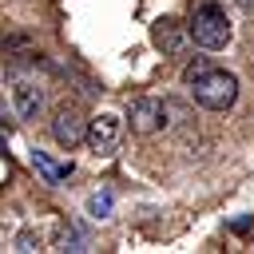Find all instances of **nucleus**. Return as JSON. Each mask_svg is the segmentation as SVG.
I'll return each mask as SVG.
<instances>
[{
  "label": "nucleus",
  "mask_w": 254,
  "mask_h": 254,
  "mask_svg": "<svg viewBox=\"0 0 254 254\" xmlns=\"http://www.w3.org/2000/svg\"><path fill=\"white\" fill-rule=\"evenodd\" d=\"M187 36L190 44H198L202 52H222L230 40H234V28H230V16L218 8V4H198L187 20Z\"/></svg>",
  "instance_id": "f257e3e1"
},
{
  "label": "nucleus",
  "mask_w": 254,
  "mask_h": 254,
  "mask_svg": "<svg viewBox=\"0 0 254 254\" xmlns=\"http://www.w3.org/2000/svg\"><path fill=\"white\" fill-rule=\"evenodd\" d=\"M190 95L206 111H230L238 103V75L234 71H222V67H210V71H202L190 83Z\"/></svg>",
  "instance_id": "f03ea898"
},
{
  "label": "nucleus",
  "mask_w": 254,
  "mask_h": 254,
  "mask_svg": "<svg viewBox=\"0 0 254 254\" xmlns=\"http://www.w3.org/2000/svg\"><path fill=\"white\" fill-rule=\"evenodd\" d=\"M52 139H56L64 151L87 143V119L79 115V107H67V103H64V107L52 115Z\"/></svg>",
  "instance_id": "7ed1b4c3"
},
{
  "label": "nucleus",
  "mask_w": 254,
  "mask_h": 254,
  "mask_svg": "<svg viewBox=\"0 0 254 254\" xmlns=\"http://www.w3.org/2000/svg\"><path fill=\"white\" fill-rule=\"evenodd\" d=\"M12 107H16V115L24 123L40 119V111H44V87L36 79H28V75H12Z\"/></svg>",
  "instance_id": "20e7f679"
},
{
  "label": "nucleus",
  "mask_w": 254,
  "mask_h": 254,
  "mask_svg": "<svg viewBox=\"0 0 254 254\" xmlns=\"http://www.w3.org/2000/svg\"><path fill=\"white\" fill-rule=\"evenodd\" d=\"M115 143H119V115L99 111L95 119H87V147L95 155H111Z\"/></svg>",
  "instance_id": "39448f33"
},
{
  "label": "nucleus",
  "mask_w": 254,
  "mask_h": 254,
  "mask_svg": "<svg viewBox=\"0 0 254 254\" xmlns=\"http://www.w3.org/2000/svg\"><path fill=\"white\" fill-rule=\"evenodd\" d=\"M167 103L163 99H151V95H143V99H135L131 103V131H139V135H155L167 119Z\"/></svg>",
  "instance_id": "423d86ee"
},
{
  "label": "nucleus",
  "mask_w": 254,
  "mask_h": 254,
  "mask_svg": "<svg viewBox=\"0 0 254 254\" xmlns=\"http://www.w3.org/2000/svg\"><path fill=\"white\" fill-rule=\"evenodd\" d=\"M28 159H32V171H36V175H40L48 187H60V183L71 175V163H56V159H52L48 151H40V147H36Z\"/></svg>",
  "instance_id": "0eeeda50"
},
{
  "label": "nucleus",
  "mask_w": 254,
  "mask_h": 254,
  "mask_svg": "<svg viewBox=\"0 0 254 254\" xmlns=\"http://www.w3.org/2000/svg\"><path fill=\"white\" fill-rule=\"evenodd\" d=\"M187 40H190V36H183L175 20H159V24H155V44H159L167 56H183V52H187Z\"/></svg>",
  "instance_id": "6e6552de"
},
{
  "label": "nucleus",
  "mask_w": 254,
  "mask_h": 254,
  "mask_svg": "<svg viewBox=\"0 0 254 254\" xmlns=\"http://www.w3.org/2000/svg\"><path fill=\"white\" fill-rule=\"evenodd\" d=\"M87 214H91V218H111V194H107V190H95V194L87 198Z\"/></svg>",
  "instance_id": "1a4fd4ad"
},
{
  "label": "nucleus",
  "mask_w": 254,
  "mask_h": 254,
  "mask_svg": "<svg viewBox=\"0 0 254 254\" xmlns=\"http://www.w3.org/2000/svg\"><path fill=\"white\" fill-rule=\"evenodd\" d=\"M202 71H210V64H206V56H194V60H190V64L183 67V83L190 87V83H194V79H198Z\"/></svg>",
  "instance_id": "9d476101"
},
{
  "label": "nucleus",
  "mask_w": 254,
  "mask_h": 254,
  "mask_svg": "<svg viewBox=\"0 0 254 254\" xmlns=\"http://www.w3.org/2000/svg\"><path fill=\"white\" fill-rule=\"evenodd\" d=\"M60 250H75V254H79V250H87V238H83L79 230H64V234H60Z\"/></svg>",
  "instance_id": "9b49d317"
},
{
  "label": "nucleus",
  "mask_w": 254,
  "mask_h": 254,
  "mask_svg": "<svg viewBox=\"0 0 254 254\" xmlns=\"http://www.w3.org/2000/svg\"><path fill=\"white\" fill-rule=\"evenodd\" d=\"M36 246H40V234H32V230H24L16 238V250H36Z\"/></svg>",
  "instance_id": "f8f14e48"
},
{
  "label": "nucleus",
  "mask_w": 254,
  "mask_h": 254,
  "mask_svg": "<svg viewBox=\"0 0 254 254\" xmlns=\"http://www.w3.org/2000/svg\"><path fill=\"white\" fill-rule=\"evenodd\" d=\"M230 230H234V234H246V230H250V218H246V214H242V218H234V222H230Z\"/></svg>",
  "instance_id": "ddd939ff"
},
{
  "label": "nucleus",
  "mask_w": 254,
  "mask_h": 254,
  "mask_svg": "<svg viewBox=\"0 0 254 254\" xmlns=\"http://www.w3.org/2000/svg\"><path fill=\"white\" fill-rule=\"evenodd\" d=\"M238 8H242L246 16H254V0H238Z\"/></svg>",
  "instance_id": "4468645a"
}]
</instances>
